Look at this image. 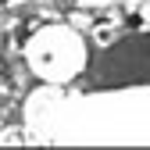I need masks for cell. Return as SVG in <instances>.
Returning a JSON list of instances; mask_svg holds the SVG:
<instances>
[{
  "instance_id": "6da1fadb",
  "label": "cell",
  "mask_w": 150,
  "mask_h": 150,
  "mask_svg": "<svg viewBox=\"0 0 150 150\" xmlns=\"http://www.w3.org/2000/svg\"><path fill=\"white\" fill-rule=\"evenodd\" d=\"M150 86V29L129 32L100 50H89L86 71L79 75V89L107 93V89H132Z\"/></svg>"
}]
</instances>
